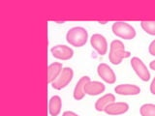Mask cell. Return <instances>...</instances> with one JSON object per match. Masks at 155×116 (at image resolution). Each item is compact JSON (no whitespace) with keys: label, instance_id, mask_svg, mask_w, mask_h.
<instances>
[{"label":"cell","instance_id":"7c38bea8","mask_svg":"<svg viewBox=\"0 0 155 116\" xmlns=\"http://www.w3.org/2000/svg\"><path fill=\"white\" fill-rule=\"evenodd\" d=\"M106 87L104 83H102L100 81H89L84 87L85 94L89 96H97L101 93H104Z\"/></svg>","mask_w":155,"mask_h":116},{"label":"cell","instance_id":"ba28073f","mask_svg":"<svg viewBox=\"0 0 155 116\" xmlns=\"http://www.w3.org/2000/svg\"><path fill=\"white\" fill-rule=\"evenodd\" d=\"M91 47L99 53L100 55H105L108 51V42L106 38L101 34H93L90 38Z\"/></svg>","mask_w":155,"mask_h":116},{"label":"cell","instance_id":"603a6c76","mask_svg":"<svg viewBox=\"0 0 155 116\" xmlns=\"http://www.w3.org/2000/svg\"><path fill=\"white\" fill-rule=\"evenodd\" d=\"M56 23H64L65 21H55Z\"/></svg>","mask_w":155,"mask_h":116},{"label":"cell","instance_id":"e0dca14e","mask_svg":"<svg viewBox=\"0 0 155 116\" xmlns=\"http://www.w3.org/2000/svg\"><path fill=\"white\" fill-rule=\"evenodd\" d=\"M140 26L149 35L155 36V21H143L140 22Z\"/></svg>","mask_w":155,"mask_h":116},{"label":"cell","instance_id":"277c9868","mask_svg":"<svg viewBox=\"0 0 155 116\" xmlns=\"http://www.w3.org/2000/svg\"><path fill=\"white\" fill-rule=\"evenodd\" d=\"M73 76H74V72H73L71 68L69 67L63 68L59 76L51 83L52 88L55 90H61L63 88H65V87L72 81Z\"/></svg>","mask_w":155,"mask_h":116},{"label":"cell","instance_id":"30bf717a","mask_svg":"<svg viewBox=\"0 0 155 116\" xmlns=\"http://www.w3.org/2000/svg\"><path fill=\"white\" fill-rule=\"evenodd\" d=\"M114 92L122 96H136L140 93V88L134 84H119L115 86Z\"/></svg>","mask_w":155,"mask_h":116},{"label":"cell","instance_id":"9c48e42d","mask_svg":"<svg viewBox=\"0 0 155 116\" xmlns=\"http://www.w3.org/2000/svg\"><path fill=\"white\" fill-rule=\"evenodd\" d=\"M129 110V105L127 103H124V102H117V103H114L110 104L108 106H106V108L104 109L105 112L108 115H114V116H117L126 113Z\"/></svg>","mask_w":155,"mask_h":116},{"label":"cell","instance_id":"6da1fadb","mask_svg":"<svg viewBox=\"0 0 155 116\" xmlns=\"http://www.w3.org/2000/svg\"><path fill=\"white\" fill-rule=\"evenodd\" d=\"M131 56V52L125 50L123 43L120 40H114L110 43L109 59L113 65H119L124 58Z\"/></svg>","mask_w":155,"mask_h":116},{"label":"cell","instance_id":"44dd1931","mask_svg":"<svg viewBox=\"0 0 155 116\" xmlns=\"http://www.w3.org/2000/svg\"><path fill=\"white\" fill-rule=\"evenodd\" d=\"M149 67H150V69H151V70L155 71V60H153V61H151L149 63Z\"/></svg>","mask_w":155,"mask_h":116},{"label":"cell","instance_id":"7402d4cb","mask_svg":"<svg viewBox=\"0 0 155 116\" xmlns=\"http://www.w3.org/2000/svg\"><path fill=\"white\" fill-rule=\"evenodd\" d=\"M99 23H101V24H106V23H108V21H99Z\"/></svg>","mask_w":155,"mask_h":116},{"label":"cell","instance_id":"ffe728a7","mask_svg":"<svg viewBox=\"0 0 155 116\" xmlns=\"http://www.w3.org/2000/svg\"><path fill=\"white\" fill-rule=\"evenodd\" d=\"M62 116H79V115L75 112H73V111H64Z\"/></svg>","mask_w":155,"mask_h":116},{"label":"cell","instance_id":"ac0fdd59","mask_svg":"<svg viewBox=\"0 0 155 116\" xmlns=\"http://www.w3.org/2000/svg\"><path fill=\"white\" fill-rule=\"evenodd\" d=\"M148 51L152 56H155V40H153L148 47Z\"/></svg>","mask_w":155,"mask_h":116},{"label":"cell","instance_id":"8992f818","mask_svg":"<svg viewBox=\"0 0 155 116\" xmlns=\"http://www.w3.org/2000/svg\"><path fill=\"white\" fill-rule=\"evenodd\" d=\"M97 72H98L101 79L109 84H114L116 80V76L114 72L106 63H100L98 67H97Z\"/></svg>","mask_w":155,"mask_h":116},{"label":"cell","instance_id":"d6986e66","mask_svg":"<svg viewBox=\"0 0 155 116\" xmlns=\"http://www.w3.org/2000/svg\"><path fill=\"white\" fill-rule=\"evenodd\" d=\"M150 92L152 95H155V77L152 79L151 84H150Z\"/></svg>","mask_w":155,"mask_h":116},{"label":"cell","instance_id":"52a82bcc","mask_svg":"<svg viewBox=\"0 0 155 116\" xmlns=\"http://www.w3.org/2000/svg\"><path fill=\"white\" fill-rule=\"evenodd\" d=\"M51 52L54 58L59 60H63V61L70 60L71 58L74 56V50H73L70 47L63 46V45L52 47Z\"/></svg>","mask_w":155,"mask_h":116},{"label":"cell","instance_id":"7a4b0ae2","mask_svg":"<svg viewBox=\"0 0 155 116\" xmlns=\"http://www.w3.org/2000/svg\"><path fill=\"white\" fill-rule=\"evenodd\" d=\"M88 40V32L86 29L81 26L71 28L66 34V41L71 46L76 47H84Z\"/></svg>","mask_w":155,"mask_h":116},{"label":"cell","instance_id":"8fae6325","mask_svg":"<svg viewBox=\"0 0 155 116\" xmlns=\"http://www.w3.org/2000/svg\"><path fill=\"white\" fill-rule=\"evenodd\" d=\"M90 81V77L89 76H82L80 79V80L78 81V83L75 86L74 89V93H73V96H74V99L77 101H81L84 98L85 96V92H84V87L85 85Z\"/></svg>","mask_w":155,"mask_h":116},{"label":"cell","instance_id":"4fadbf2b","mask_svg":"<svg viewBox=\"0 0 155 116\" xmlns=\"http://www.w3.org/2000/svg\"><path fill=\"white\" fill-rule=\"evenodd\" d=\"M62 70H63V66H62V63H60V62H53L51 65H48V83L51 84L52 82L59 76Z\"/></svg>","mask_w":155,"mask_h":116},{"label":"cell","instance_id":"5b68a950","mask_svg":"<svg viewBox=\"0 0 155 116\" xmlns=\"http://www.w3.org/2000/svg\"><path fill=\"white\" fill-rule=\"evenodd\" d=\"M131 66H132V69L135 71L137 76L143 81H148L150 79V72L142 59H140L139 57H132Z\"/></svg>","mask_w":155,"mask_h":116},{"label":"cell","instance_id":"5bb4252c","mask_svg":"<svg viewBox=\"0 0 155 116\" xmlns=\"http://www.w3.org/2000/svg\"><path fill=\"white\" fill-rule=\"evenodd\" d=\"M62 101L59 96H52L48 102V112L51 116H58L61 112Z\"/></svg>","mask_w":155,"mask_h":116},{"label":"cell","instance_id":"2e32d148","mask_svg":"<svg viewBox=\"0 0 155 116\" xmlns=\"http://www.w3.org/2000/svg\"><path fill=\"white\" fill-rule=\"evenodd\" d=\"M140 113L142 116H155V105L144 104L140 106Z\"/></svg>","mask_w":155,"mask_h":116},{"label":"cell","instance_id":"9a60e30c","mask_svg":"<svg viewBox=\"0 0 155 116\" xmlns=\"http://www.w3.org/2000/svg\"><path fill=\"white\" fill-rule=\"evenodd\" d=\"M114 101H115V96L114 94H110V93L106 94L96 101L95 108L97 111H104L106 106H108L110 104L114 103Z\"/></svg>","mask_w":155,"mask_h":116},{"label":"cell","instance_id":"3957f363","mask_svg":"<svg viewBox=\"0 0 155 116\" xmlns=\"http://www.w3.org/2000/svg\"><path fill=\"white\" fill-rule=\"evenodd\" d=\"M111 30L116 37L124 39V40H132L136 37L135 28L129 23L123 21L114 22L111 26Z\"/></svg>","mask_w":155,"mask_h":116}]
</instances>
